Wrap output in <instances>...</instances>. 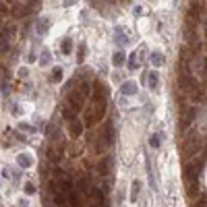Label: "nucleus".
Returning a JSON list of instances; mask_svg holds the SVG:
<instances>
[{
    "instance_id": "f257e3e1",
    "label": "nucleus",
    "mask_w": 207,
    "mask_h": 207,
    "mask_svg": "<svg viewBox=\"0 0 207 207\" xmlns=\"http://www.w3.org/2000/svg\"><path fill=\"white\" fill-rule=\"evenodd\" d=\"M69 106L73 112H79V110H83V95L77 93V91H73V93L69 95Z\"/></svg>"
},
{
    "instance_id": "f03ea898",
    "label": "nucleus",
    "mask_w": 207,
    "mask_h": 207,
    "mask_svg": "<svg viewBox=\"0 0 207 207\" xmlns=\"http://www.w3.org/2000/svg\"><path fill=\"white\" fill-rule=\"evenodd\" d=\"M122 93L124 95H135V93H137V83H133V81L124 83L122 85Z\"/></svg>"
},
{
    "instance_id": "7ed1b4c3",
    "label": "nucleus",
    "mask_w": 207,
    "mask_h": 207,
    "mask_svg": "<svg viewBox=\"0 0 207 207\" xmlns=\"http://www.w3.org/2000/svg\"><path fill=\"white\" fill-rule=\"evenodd\" d=\"M195 116H197V110H195V108H191V110L187 112V116H184V120H182V128H187L188 124L193 122V118H195Z\"/></svg>"
},
{
    "instance_id": "20e7f679",
    "label": "nucleus",
    "mask_w": 207,
    "mask_h": 207,
    "mask_svg": "<svg viewBox=\"0 0 207 207\" xmlns=\"http://www.w3.org/2000/svg\"><path fill=\"white\" fill-rule=\"evenodd\" d=\"M48 27H50V19H40L37 21V33L40 35H44L46 31H48Z\"/></svg>"
},
{
    "instance_id": "39448f33",
    "label": "nucleus",
    "mask_w": 207,
    "mask_h": 207,
    "mask_svg": "<svg viewBox=\"0 0 207 207\" xmlns=\"http://www.w3.org/2000/svg\"><path fill=\"white\" fill-rule=\"evenodd\" d=\"M60 193H62V195H70V193H73V182H70V180H62V182H60Z\"/></svg>"
},
{
    "instance_id": "423d86ee",
    "label": "nucleus",
    "mask_w": 207,
    "mask_h": 207,
    "mask_svg": "<svg viewBox=\"0 0 207 207\" xmlns=\"http://www.w3.org/2000/svg\"><path fill=\"white\" fill-rule=\"evenodd\" d=\"M91 195H93V199L98 201V207H104V205H106V203H104V193L99 191V188H93V191H91Z\"/></svg>"
},
{
    "instance_id": "0eeeda50",
    "label": "nucleus",
    "mask_w": 207,
    "mask_h": 207,
    "mask_svg": "<svg viewBox=\"0 0 207 207\" xmlns=\"http://www.w3.org/2000/svg\"><path fill=\"white\" fill-rule=\"evenodd\" d=\"M70 133H73L75 137H79V135L83 133V124H81V122H73V124H70Z\"/></svg>"
},
{
    "instance_id": "6e6552de",
    "label": "nucleus",
    "mask_w": 207,
    "mask_h": 207,
    "mask_svg": "<svg viewBox=\"0 0 207 207\" xmlns=\"http://www.w3.org/2000/svg\"><path fill=\"white\" fill-rule=\"evenodd\" d=\"M54 201H56V205H58V207L66 205V195H62V193H58V191H56V195H54Z\"/></svg>"
},
{
    "instance_id": "1a4fd4ad",
    "label": "nucleus",
    "mask_w": 207,
    "mask_h": 207,
    "mask_svg": "<svg viewBox=\"0 0 207 207\" xmlns=\"http://www.w3.org/2000/svg\"><path fill=\"white\" fill-rule=\"evenodd\" d=\"M139 191H141V182H139V180H135V182H133V193H131V201H137Z\"/></svg>"
},
{
    "instance_id": "9d476101",
    "label": "nucleus",
    "mask_w": 207,
    "mask_h": 207,
    "mask_svg": "<svg viewBox=\"0 0 207 207\" xmlns=\"http://www.w3.org/2000/svg\"><path fill=\"white\" fill-rule=\"evenodd\" d=\"M151 60H153V64H155V66H159V64L164 62V54H162V52H153Z\"/></svg>"
},
{
    "instance_id": "9b49d317",
    "label": "nucleus",
    "mask_w": 207,
    "mask_h": 207,
    "mask_svg": "<svg viewBox=\"0 0 207 207\" xmlns=\"http://www.w3.org/2000/svg\"><path fill=\"white\" fill-rule=\"evenodd\" d=\"M108 168H110V158H106L99 164V174H108Z\"/></svg>"
},
{
    "instance_id": "f8f14e48",
    "label": "nucleus",
    "mask_w": 207,
    "mask_h": 207,
    "mask_svg": "<svg viewBox=\"0 0 207 207\" xmlns=\"http://www.w3.org/2000/svg\"><path fill=\"white\" fill-rule=\"evenodd\" d=\"M79 191H81V193H89V182H87V178H81V180H79Z\"/></svg>"
},
{
    "instance_id": "ddd939ff",
    "label": "nucleus",
    "mask_w": 207,
    "mask_h": 207,
    "mask_svg": "<svg viewBox=\"0 0 207 207\" xmlns=\"http://www.w3.org/2000/svg\"><path fill=\"white\" fill-rule=\"evenodd\" d=\"M60 48H62L64 54H70V50H73V42H70V40H64V44L60 46Z\"/></svg>"
},
{
    "instance_id": "4468645a",
    "label": "nucleus",
    "mask_w": 207,
    "mask_h": 207,
    "mask_svg": "<svg viewBox=\"0 0 207 207\" xmlns=\"http://www.w3.org/2000/svg\"><path fill=\"white\" fill-rule=\"evenodd\" d=\"M60 79H62V69H60V66H56L54 73H52V81H60Z\"/></svg>"
},
{
    "instance_id": "2eb2a0df",
    "label": "nucleus",
    "mask_w": 207,
    "mask_h": 207,
    "mask_svg": "<svg viewBox=\"0 0 207 207\" xmlns=\"http://www.w3.org/2000/svg\"><path fill=\"white\" fill-rule=\"evenodd\" d=\"M122 62H124V54H122V52H118V54L114 56V64H116V66H120Z\"/></svg>"
},
{
    "instance_id": "dca6fc26",
    "label": "nucleus",
    "mask_w": 207,
    "mask_h": 207,
    "mask_svg": "<svg viewBox=\"0 0 207 207\" xmlns=\"http://www.w3.org/2000/svg\"><path fill=\"white\" fill-rule=\"evenodd\" d=\"M149 85H151V87H158V73L149 75Z\"/></svg>"
},
{
    "instance_id": "f3484780",
    "label": "nucleus",
    "mask_w": 207,
    "mask_h": 207,
    "mask_svg": "<svg viewBox=\"0 0 207 207\" xmlns=\"http://www.w3.org/2000/svg\"><path fill=\"white\" fill-rule=\"evenodd\" d=\"M25 193H27V195H33V193H35V187H33V184H31V182H25Z\"/></svg>"
},
{
    "instance_id": "a211bd4d",
    "label": "nucleus",
    "mask_w": 207,
    "mask_h": 207,
    "mask_svg": "<svg viewBox=\"0 0 207 207\" xmlns=\"http://www.w3.org/2000/svg\"><path fill=\"white\" fill-rule=\"evenodd\" d=\"M83 58H85V44H81V46H79V54H77V60L81 62Z\"/></svg>"
},
{
    "instance_id": "6ab92c4d",
    "label": "nucleus",
    "mask_w": 207,
    "mask_h": 207,
    "mask_svg": "<svg viewBox=\"0 0 207 207\" xmlns=\"http://www.w3.org/2000/svg\"><path fill=\"white\" fill-rule=\"evenodd\" d=\"M62 118L70 120V118H73V110H70V108H64V110H62Z\"/></svg>"
},
{
    "instance_id": "aec40b11",
    "label": "nucleus",
    "mask_w": 207,
    "mask_h": 207,
    "mask_svg": "<svg viewBox=\"0 0 207 207\" xmlns=\"http://www.w3.org/2000/svg\"><path fill=\"white\" fill-rule=\"evenodd\" d=\"M66 197H69V201H70V205H73V207L79 205V201H77V195H75V193H70V195H66Z\"/></svg>"
},
{
    "instance_id": "412c9836",
    "label": "nucleus",
    "mask_w": 207,
    "mask_h": 207,
    "mask_svg": "<svg viewBox=\"0 0 207 207\" xmlns=\"http://www.w3.org/2000/svg\"><path fill=\"white\" fill-rule=\"evenodd\" d=\"M42 54H44V56H42V64H48L50 62V52H48V50H44Z\"/></svg>"
},
{
    "instance_id": "4be33fe9",
    "label": "nucleus",
    "mask_w": 207,
    "mask_h": 207,
    "mask_svg": "<svg viewBox=\"0 0 207 207\" xmlns=\"http://www.w3.org/2000/svg\"><path fill=\"white\" fill-rule=\"evenodd\" d=\"M159 135H153V137H151V141H149V143H151V147H159Z\"/></svg>"
},
{
    "instance_id": "5701e85b",
    "label": "nucleus",
    "mask_w": 207,
    "mask_h": 207,
    "mask_svg": "<svg viewBox=\"0 0 207 207\" xmlns=\"http://www.w3.org/2000/svg\"><path fill=\"white\" fill-rule=\"evenodd\" d=\"M81 93H83V95L89 93V85L87 83H81Z\"/></svg>"
},
{
    "instance_id": "b1692460",
    "label": "nucleus",
    "mask_w": 207,
    "mask_h": 207,
    "mask_svg": "<svg viewBox=\"0 0 207 207\" xmlns=\"http://www.w3.org/2000/svg\"><path fill=\"white\" fill-rule=\"evenodd\" d=\"M19 164H21V166H29V159L21 155V158H19Z\"/></svg>"
},
{
    "instance_id": "393cba45",
    "label": "nucleus",
    "mask_w": 207,
    "mask_h": 207,
    "mask_svg": "<svg viewBox=\"0 0 207 207\" xmlns=\"http://www.w3.org/2000/svg\"><path fill=\"white\" fill-rule=\"evenodd\" d=\"M89 207H98V205H89Z\"/></svg>"
},
{
    "instance_id": "a878e982",
    "label": "nucleus",
    "mask_w": 207,
    "mask_h": 207,
    "mask_svg": "<svg viewBox=\"0 0 207 207\" xmlns=\"http://www.w3.org/2000/svg\"><path fill=\"white\" fill-rule=\"evenodd\" d=\"M62 207H69V205H62Z\"/></svg>"
}]
</instances>
